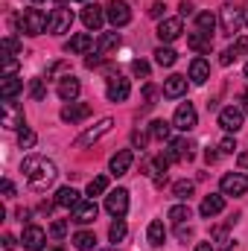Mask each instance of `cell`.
Segmentation results:
<instances>
[{
  "label": "cell",
  "instance_id": "cell-1",
  "mask_svg": "<svg viewBox=\"0 0 248 251\" xmlns=\"http://www.w3.org/2000/svg\"><path fill=\"white\" fill-rule=\"evenodd\" d=\"M21 173H24L26 184H29L32 190H47V187H53V181L59 178V170H56V164H53V161H47V158H41V155H29V158H24V164H21Z\"/></svg>",
  "mask_w": 248,
  "mask_h": 251
},
{
  "label": "cell",
  "instance_id": "cell-2",
  "mask_svg": "<svg viewBox=\"0 0 248 251\" xmlns=\"http://www.w3.org/2000/svg\"><path fill=\"white\" fill-rule=\"evenodd\" d=\"M18 29H21L24 35H41V32L50 29V18H47L41 9H24V15H21V21H18Z\"/></svg>",
  "mask_w": 248,
  "mask_h": 251
},
{
  "label": "cell",
  "instance_id": "cell-3",
  "mask_svg": "<svg viewBox=\"0 0 248 251\" xmlns=\"http://www.w3.org/2000/svg\"><path fill=\"white\" fill-rule=\"evenodd\" d=\"M219 24H222V32L228 38H234L240 32V26H243V9H237L234 3H225L219 9Z\"/></svg>",
  "mask_w": 248,
  "mask_h": 251
},
{
  "label": "cell",
  "instance_id": "cell-4",
  "mask_svg": "<svg viewBox=\"0 0 248 251\" xmlns=\"http://www.w3.org/2000/svg\"><path fill=\"white\" fill-rule=\"evenodd\" d=\"M111 126H114V120L111 117H102L97 126H91L88 131H82L79 137H76V149H85V146H91V143H97L99 137H105L108 131H111Z\"/></svg>",
  "mask_w": 248,
  "mask_h": 251
},
{
  "label": "cell",
  "instance_id": "cell-5",
  "mask_svg": "<svg viewBox=\"0 0 248 251\" xmlns=\"http://www.w3.org/2000/svg\"><path fill=\"white\" fill-rule=\"evenodd\" d=\"M105 210H108L114 219H123L125 210H128V190H123V187L111 190V193L105 196Z\"/></svg>",
  "mask_w": 248,
  "mask_h": 251
},
{
  "label": "cell",
  "instance_id": "cell-6",
  "mask_svg": "<svg viewBox=\"0 0 248 251\" xmlns=\"http://www.w3.org/2000/svg\"><path fill=\"white\" fill-rule=\"evenodd\" d=\"M196 123H198V114H196L193 102H181V105L175 108V114H173V126H175L178 131H193Z\"/></svg>",
  "mask_w": 248,
  "mask_h": 251
},
{
  "label": "cell",
  "instance_id": "cell-7",
  "mask_svg": "<svg viewBox=\"0 0 248 251\" xmlns=\"http://www.w3.org/2000/svg\"><path fill=\"white\" fill-rule=\"evenodd\" d=\"M219 187H222V196H246L248 193V176L246 173H228Z\"/></svg>",
  "mask_w": 248,
  "mask_h": 251
},
{
  "label": "cell",
  "instance_id": "cell-8",
  "mask_svg": "<svg viewBox=\"0 0 248 251\" xmlns=\"http://www.w3.org/2000/svg\"><path fill=\"white\" fill-rule=\"evenodd\" d=\"M105 18H108L114 26H125V24L131 21V9H128L125 0H108V6H105Z\"/></svg>",
  "mask_w": 248,
  "mask_h": 251
},
{
  "label": "cell",
  "instance_id": "cell-9",
  "mask_svg": "<svg viewBox=\"0 0 248 251\" xmlns=\"http://www.w3.org/2000/svg\"><path fill=\"white\" fill-rule=\"evenodd\" d=\"M70 26H73V12L64 9V6H56L53 15H50V32L53 35H64V32H70Z\"/></svg>",
  "mask_w": 248,
  "mask_h": 251
},
{
  "label": "cell",
  "instance_id": "cell-10",
  "mask_svg": "<svg viewBox=\"0 0 248 251\" xmlns=\"http://www.w3.org/2000/svg\"><path fill=\"white\" fill-rule=\"evenodd\" d=\"M128 94H131L128 79H123V76H111V79H108V88H105L108 102H125V100H128Z\"/></svg>",
  "mask_w": 248,
  "mask_h": 251
},
{
  "label": "cell",
  "instance_id": "cell-11",
  "mask_svg": "<svg viewBox=\"0 0 248 251\" xmlns=\"http://www.w3.org/2000/svg\"><path fill=\"white\" fill-rule=\"evenodd\" d=\"M3 128H24V108L15 100H3Z\"/></svg>",
  "mask_w": 248,
  "mask_h": 251
},
{
  "label": "cell",
  "instance_id": "cell-12",
  "mask_svg": "<svg viewBox=\"0 0 248 251\" xmlns=\"http://www.w3.org/2000/svg\"><path fill=\"white\" fill-rule=\"evenodd\" d=\"M243 114H246L243 108L228 105V108H222V111H219V126H222L225 131H234V134H237V131L243 128Z\"/></svg>",
  "mask_w": 248,
  "mask_h": 251
},
{
  "label": "cell",
  "instance_id": "cell-13",
  "mask_svg": "<svg viewBox=\"0 0 248 251\" xmlns=\"http://www.w3.org/2000/svg\"><path fill=\"white\" fill-rule=\"evenodd\" d=\"M21 243H24L26 251H41L44 246H47V234H44V228H38V225H26Z\"/></svg>",
  "mask_w": 248,
  "mask_h": 251
},
{
  "label": "cell",
  "instance_id": "cell-14",
  "mask_svg": "<svg viewBox=\"0 0 248 251\" xmlns=\"http://www.w3.org/2000/svg\"><path fill=\"white\" fill-rule=\"evenodd\" d=\"M82 24H85L88 29L99 32V29H102V24H105V9H102V6H97V3H88V6L82 9Z\"/></svg>",
  "mask_w": 248,
  "mask_h": 251
},
{
  "label": "cell",
  "instance_id": "cell-15",
  "mask_svg": "<svg viewBox=\"0 0 248 251\" xmlns=\"http://www.w3.org/2000/svg\"><path fill=\"white\" fill-rule=\"evenodd\" d=\"M181 32H184V24H181V18H164V21L158 24V38H161L164 44L175 41Z\"/></svg>",
  "mask_w": 248,
  "mask_h": 251
},
{
  "label": "cell",
  "instance_id": "cell-16",
  "mask_svg": "<svg viewBox=\"0 0 248 251\" xmlns=\"http://www.w3.org/2000/svg\"><path fill=\"white\" fill-rule=\"evenodd\" d=\"M222 210H225V196H222V193H210V196H204L201 204H198V213H201L204 219H213V216H219Z\"/></svg>",
  "mask_w": 248,
  "mask_h": 251
},
{
  "label": "cell",
  "instance_id": "cell-17",
  "mask_svg": "<svg viewBox=\"0 0 248 251\" xmlns=\"http://www.w3.org/2000/svg\"><path fill=\"white\" fill-rule=\"evenodd\" d=\"M97 213H99L97 201H94V199H82V201L73 207V222H79V225H91V222L97 219Z\"/></svg>",
  "mask_w": 248,
  "mask_h": 251
},
{
  "label": "cell",
  "instance_id": "cell-18",
  "mask_svg": "<svg viewBox=\"0 0 248 251\" xmlns=\"http://www.w3.org/2000/svg\"><path fill=\"white\" fill-rule=\"evenodd\" d=\"M79 91H82V85H79V79L76 76H62L59 79V85H56V94H59V100L64 102H76V97H79Z\"/></svg>",
  "mask_w": 248,
  "mask_h": 251
},
{
  "label": "cell",
  "instance_id": "cell-19",
  "mask_svg": "<svg viewBox=\"0 0 248 251\" xmlns=\"http://www.w3.org/2000/svg\"><path fill=\"white\" fill-rule=\"evenodd\" d=\"M131 161H134V152H131V149H120V152L108 161V173H111L114 178H120V176H125V173L131 170Z\"/></svg>",
  "mask_w": 248,
  "mask_h": 251
},
{
  "label": "cell",
  "instance_id": "cell-20",
  "mask_svg": "<svg viewBox=\"0 0 248 251\" xmlns=\"http://www.w3.org/2000/svg\"><path fill=\"white\" fill-rule=\"evenodd\" d=\"M91 117V105L88 102H67L62 108V120L64 123H82V120H88Z\"/></svg>",
  "mask_w": 248,
  "mask_h": 251
},
{
  "label": "cell",
  "instance_id": "cell-21",
  "mask_svg": "<svg viewBox=\"0 0 248 251\" xmlns=\"http://www.w3.org/2000/svg\"><path fill=\"white\" fill-rule=\"evenodd\" d=\"M167 170H170V155H155L152 161H146V173L152 176V181L155 184H164V178H167Z\"/></svg>",
  "mask_w": 248,
  "mask_h": 251
},
{
  "label": "cell",
  "instance_id": "cell-22",
  "mask_svg": "<svg viewBox=\"0 0 248 251\" xmlns=\"http://www.w3.org/2000/svg\"><path fill=\"white\" fill-rule=\"evenodd\" d=\"M94 44H97V41H94V35H91V32H76V35H70V41L64 44V50L79 56V53H88Z\"/></svg>",
  "mask_w": 248,
  "mask_h": 251
},
{
  "label": "cell",
  "instance_id": "cell-23",
  "mask_svg": "<svg viewBox=\"0 0 248 251\" xmlns=\"http://www.w3.org/2000/svg\"><path fill=\"white\" fill-rule=\"evenodd\" d=\"M246 53H248V35H243V38H237L228 50H222L219 64H225V67H228L231 62H237V59H240V56H246Z\"/></svg>",
  "mask_w": 248,
  "mask_h": 251
},
{
  "label": "cell",
  "instance_id": "cell-24",
  "mask_svg": "<svg viewBox=\"0 0 248 251\" xmlns=\"http://www.w3.org/2000/svg\"><path fill=\"white\" fill-rule=\"evenodd\" d=\"M193 143L184 140V137H178V140H173L170 143V149H167V155H170V161H190L193 158Z\"/></svg>",
  "mask_w": 248,
  "mask_h": 251
},
{
  "label": "cell",
  "instance_id": "cell-25",
  "mask_svg": "<svg viewBox=\"0 0 248 251\" xmlns=\"http://www.w3.org/2000/svg\"><path fill=\"white\" fill-rule=\"evenodd\" d=\"M120 47V32H102L99 38H97V44H94V53L97 56H108L111 50H117Z\"/></svg>",
  "mask_w": 248,
  "mask_h": 251
},
{
  "label": "cell",
  "instance_id": "cell-26",
  "mask_svg": "<svg viewBox=\"0 0 248 251\" xmlns=\"http://www.w3.org/2000/svg\"><path fill=\"white\" fill-rule=\"evenodd\" d=\"M187 94V76H170L167 82H164V97L167 100H178V97H184Z\"/></svg>",
  "mask_w": 248,
  "mask_h": 251
},
{
  "label": "cell",
  "instance_id": "cell-27",
  "mask_svg": "<svg viewBox=\"0 0 248 251\" xmlns=\"http://www.w3.org/2000/svg\"><path fill=\"white\" fill-rule=\"evenodd\" d=\"M187 44H190V50H196V53H210V47H213V35L196 29V32L187 35Z\"/></svg>",
  "mask_w": 248,
  "mask_h": 251
},
{
  "label": "cell",
  "instance_id": "cell-28",
  "mask_svg": "<svg viewBox=\"0 0 248 251\" xmlns=\"http://www.w3.org/2000/svg\"><path fill=\"white\" fill-rule=\"evenodd\" d=\"M207 79H210V64L204 59H193L190 62V82L193 85H204Z\"/></svg>",
  "mask_w": 248,
  "mask_h": 251
},
{
  "label": "cell",
  "instance_id": "cell-29",
  "mask_svg": "<svg viewBox=\"0 0 248 251\" xmlns=\"http://www.w3.org/2000/svg\"><path fill=\"white\" fill-rule=\"evenodd\" d=\"M79 201H82V193H79L76 187H62L59 193H56V204H59V207H67V210H73Z\"/></svg>",
  "mask_w": 248,
  "mask_h": 251
},
{
  "label": "cell",
  "instance_id": "cell-30",
  "mask_svg": "<svg viewBox=\"0 0 248 251\" xmlns=\"http://www.w3.org/2000/svg\"><path fill=\"white\" fill-rule=\"evenodd\" d=\"M146 240H149V246H164V240H167V228H164V222L161 219H155V222H149V231H146Z\"/></svg>",
  "mask_w": 248,
  "mask_h": 251
},
{
  "label": "cell",
  "instance_id": "cell-31",
  "mask_svg": "<svg viewBox=\"0 0 248 251\" xmlns=\"http://www.w3.org/2000/svg\"><path fill=\"white\" fill-rule=\"evenodd\" d=\"M73 246L79 251H94L97 249V234H91V231H76V234H73Z\"/></svg>",
  "mask_w": 248,
  "mask_h": 251
},
{
  "label": "cell",
  "instance_id": "cell-32",
  "mask_svg": "<svg viewBox=\"0 0 248 251\" xmlns=\"http://www.w3.org/2000/svg\"><path fill=\"white\" fill-rule=\"evenodd\" d=\"M21 91H24V82H21L18 76H9V79H3V88H0L3 100H15Z\"/></svg>",
  "mask_w": 248,
  "mask_h": 251
},
{
  "label": "cell",
  "instance_id": "cell-33",
  "mask_svg": "<svg viewBox=\"0 0 248 251\" xmlns=\"http://www.w3.org/2000/svg\"><path fill=\"white\" fill-rule=\"evenodd\" d=\"M196 29L213 35V29H216V18H213L210 12H198V15H196Z\"/></svg>",
  "mask_w": 248,
  "mask_h": 251
},
{
  "label": "cell",
  "instance_id": "cell-34",
  "mask_svg": "<svg viewBox=\"0 0 248 251\" xmlns=\"http://www.w3.org/2000/svg\"><path fill=\"white\" fill-rule=\"evenodd\" d=\"M175 59H178V53H175L173 47H164V44H161V47L155 50V62L161 64V67H173Z\"/></svg>",
  "mask_w": 248,
  "mask_h": 251
},
{
  "label": "cell",
  "instance_id": "cell-35",
  "mask_svg": "<svg viewBox=\"0 0 248 251\" xmlns=\"http://www.w3.org/2000/svg\"><path fill=\"white\" fill-rule=\"evenodd\" d=\"M125 234H128L125 222H123V219H114V222H111V228H108V240H111V243H123Z\"/></svg>",
  "mask_w": 248,
  "mask_h": 251
},
{
  "label": "cell",
  "instance_id": "cell-36",
  "mask_svg": "<svg viewBox=\"0 0 248 251\" xmlns=\"http://www.w3.org/2000/svg\"><path fill=\"white\" fill-rule=\"evenodd\" d=\"M108 190V176H97V178H91V184H88V196L94 199V196H102Z\"/></svg>",
  "mask_w": 248,
  "mask_h": 251
},
{
  "label": "cell",
  "instance_id": "cell-37",
  "mask_svg": "<svg viewBox=\"0 0 248 251\" xmlns=\"http://www.w3.org/2000/svg\"><path fill=\"white\" fill-rule=\"evenodd\" d=\"M167 216H170L175 225H181V222H187V219H190V207H187V204H173Z\"/></svg>",
  "mask_w": 248,
  "mask_h": 251
},
{
  "label": "cell",
  "instance_id": "cell-38",
  "mask_svg": "<svg viewBox=\"0 0 248 251\" xmlns=\"http://www.w3.org/2000/svg\"><path fill=\"white\" fill-rule=\"evenodd\" d=\"M170 128H173V126L167 123V120H155L149 131H152V137H155V140H167V137H170Z\"/></svg>",
  "mask_w": 248,
  "mask_h": 251
},
{
  "label": "cell",
  "instance_id": "cell-39",
  "mask_svg": "<svg viewBox=\"0 0 248 251\" xmlns=\"http://www.w3.org/2000/svg\"><path fill=\"white\" fill-rule=\"evenodd\" d=\"M173 196L181 199V201H187V199L193 196V181H175V184H173Z\"/></svg>",
  "mask_w": 248,
  "mask_h": 251
},
{
  "label": "cell",
  "instance_id": "cell-40",
  "mask_svg": "<svg viewBox=\"0 0 248 251\" xmlns=\"http://www.w3.org/2000/svg\"><path fill=\"white\" fill-rule=\"evenodd\" d=\"M44 82H47V79H41V76H35V79L29 82V97H32V100H44V94H47Z\"/></svg>",
  "mask_w": 248,
  "mask_h": 251
},
{
  "label": "cell",
  "instance_id": "cell-41",
  "mask_svg": "<svg viewBox=\"0 0 248 251\" xmlns=\"http://www.w3.org/2000/svg\"><path fill=\"white\" fill-rule=\"evenodd\" d=\"M35 140H38V137H35L32 128H21V134H18V146H21V149H32Z\"/></svg>",
  "mask_w": 248,
  "mask_h": 251
},
{
  "label": "cell",
  "instance_id": "cell-42",
  "mask_svg": "<svg viewBox=\"0 0 248 251\" xmlns=\"http://www.w3.org/2000/svg\"><path fill=\"white\" fill-rule=\"evenodd\" d=\"M231 246H234V240H231L225 231H216V246H213V249L216 251H231Z\"/></svg>",
  "mask_w": 248,
  "mask_h": 251
},
{
  "label": "cell",
  "instance_id": "cell-43",
  "mask_svg": "<svg viewBox=\"0 0 248 251\" xmlns=\"http://www.w3.org/2000/svg\"><path fill=\"white\" fill-rule=\"evenodd\" d=\"M18 67H21V62H18L15 56H3V73H6V79H9V76H15V73H18Z\"/></svg>",
  "mask_w": 248,
  "mask_h": 251
},
{
  "label": "cell",
  "instance_id": "cell-44",
  "mask_svg": "<svg viewBox=\"0 0 248 251\" xmlns=\"http://www.w3.org/2000/svg\"><path fill=\"white\" fill-rule=\"evenodd\" d=\"M64 234H67V222H64V219H56V222L50 225V237H53V240H62Z\"/></svg>",
  "mask_w": 248,
  "mask_h": 251
},
{
  "label": "cell",
  "instance_id": "cell-45",
  "mask_svg": "<svg viewBox=\"0 0 248 251\" xmlns=\"http://www.w3.org/2000/svg\"><path fill=\"white\" fill-rule=\"evenodd\" d=\"M216 149H219L222 155H234V149H237V140H234V137H222Z\"/></svg>",
  "mask_w": 248,
  "mask_h": 251
},
{
  "label": "cell",
  "instance_id": "cell-46",
  "mask_svg": "<svg viewBox=\"0 0 248 251\" xmlns=\"http://www.w3.org/2000/svg\"><path fill=\"white\" fill-rule=\"evenodd\" d=\"M131 73H134V76H143V79H146V76H149V64L143 62V59H134V62H131Z\"/></svg>",
  "mask_w": 248,
  "mask_h": 251
},
{
  "label": "cell",
  "instance_id": "cell-47",
  "mask_svg": "<svg viewBox=\"0 0 248 251\" xmlns=\"http://www.w3.org/2000/svg\"><path fill=\"white\" fill-rule=\"evenodd\" d=\"M15 53H21V44L15 38H3V56H15Z\"/></svg>",
  "mask_w": 248,
  "mask_h": 251
},
{
  "label": "cell",
  "instance_id": "cell-48",
  "mask_svg": "<svg viewBox=\"0 0 248 251\" xmlns=\"http://www.w3.org/2000/svg\"><path fill=\"white\" fill-rule=\"evenodd\" d=\"M164 9H167V6H164L161 0H155V3L149 6V15H152V18H161V15H164Z\"/></svg>",
  "mask_w": 248,
  "mask_h": 251
},
{
  "label": "cell",
  "instance_id": "cell-49",
  "mask_svg": "<svg viewBox=\"0 0 248 251\" xmlns=\"http://www.w3.org/2000/svg\"><path fill=\"white\" fill-rule=\"evenodd\" d=\"M131 143H134L137 149H143V146H146V134H143V131H134V134H131Z\"/></svg>",
  "mask_w": 248,
  "mask_h": 251
},
{
  "label": "cell",
  "instance_id": "cell-50",
  "mask_svg": "<svg viewBox=\"0 0 248 251\" xmlns=\"http://www.w3.org/2000/svg\"><path fill=\"white\" fill-rule=\"evenodd\" d=\"M143 100H146V108H149V105H152V100H155V88H152V85H146V88H143Z\"/></svg>",
  "mask_w": 248,
  "mask_h": 251
},
{
  "label": "cell",
  "instance_id": "cell-51",
  "mask_svg": "<svg viewBox=\"0 0 248 251\" xmlns=\"http://www.w3.org/2000/svg\"><path fill=\"white\" fill-rule=\"evenodd\" d=\"M15 246H18V240H15L12 234H3V249H6V251H12Z\"/></svg>",
  "mask_w": 248,
  "mask_h": 251
},
{
  "label": "cell",
  "instance_id": "cell-52",
  "mask_svg": "<svg viewBox=\"0 0 248 251\" xmlns=\"http://www.w3.org/2000/svg\"><path fill=\"white\" fill-rule=\"evenodd\" d=\"M3 196H6V199H12V196H15V184H12L9 178H3Z\"/></svg>",
  "mask_w": 248,
  "mask_h": 251
},
{
  "label": "cell",
  "instance_id": "cell-53",
  "mask_svg": "<svg viewBox=\"0 0 248 251\" xmlns=\"http://www.w3.org/2000/svg\"><path fill=\"white\" fill-rule=\"evenodd\" d=\"M175 234H178V240H187V237H190V234H193V231H190V225H184V222H181V225H178V231H175Z\"/></svg>",
  "mask_w": 248,
  "mask_h": 251
},
{
  "label": "cell",
  "instance_id": "cell-54",
  "mask_svg": "<svg viewBox=\"0 0 248 251\" xmlns=\"http://www.w3.org/2000/svg\"><path fill=\"white\" fill-rule=\"evenodd\" d=\"M204 161H207V164H216V161H219V152H216V149H207V152H204Z\"/></svg>",
  "mask_w": 248,
  "mask_h": 251
},
{
  "label": "cell",
  "instance_id": "cell-55",
  "mask_svg": "<svg viewBox=\"0 0 248 251\" xmlns=\"http://www.w3.org/2000/svg\"><path fill=\"white\" fill-rule=\"evenodd\" d=\"M178 9H181V15H190V12H193V3H190V0H181Z\"/></svg>",
  "mask_w": 248,
  "mask_h": 251
},
{
  "label": "cell",
  "instance_id": "cell-56",
  "mask_svg": "<svg viewBox=\"0 0 248 251\" xmlns=\"http://www.w3.org/2000/svg\"><path fill=\"white\" fill-rule=\"evenodd\" d=\"M237 164H240L243 170H248V152H240V158H237Z\"/></svg>",
  "mask_w": 248,
  "mask_h": 251
},
{
  "label": "cell",
  "instance_id": "cell-57",
  "mask_svg": "<svg viewBox=\"0 0 248 251\" xmlns=\"http://www.w3.org/2000/svg\"><path fill=\"white\" fill-rule=\"evenodd\" d=\"M196 251H216V249H213V243H198Z\"/></svg>",
  "mask_w": 248,
  "mask_h": 251
},
{
  "label": "cell",
  "instance_id": "cell-58",
  "mask_svg": "<svg viewBox=\"0 0 248 251\" xmlns=\"http://www.w3.org/2000/svg\"><path fill=\"white\" fill-rule=\"evenodd\" d=\"M240 102H243V111H246V114H248V91H246V94H243V97H240Z\"/></svg>",
  "mask_w": 248,
  "mask_h": 251
},
{
  "label": "cell",
  "instance_id": "cell-59",
  "mask_svg": "<svg viewBox=\"0 0 248 251\" xmlns=\"http://www.w3.org/2000/svg\"><path fill=\"white\" fill-rule=\"evenodd\" d=\"M243 24H246V26H248V3H246V6H243Z\"/></svg>",
  "mask_w": 248,
  "mask_h": 251
},
{
  "label": "cell",
  "instance_id": "cell-60",
  "mask_svg": "<svg viewBox=\"0 0 248 251\" xmlns=\"http://www.w3.org/2000/svg\"><path fill=\"white\" fill-rule=\"evenodd\" d=\"M50 251H64V249H62V246H53V249H50Z\"/></svg>",
  "mask_w": 248,
  "mask_h": 251
},
{
  "label": "cell",
  "instance_id": "cell-61",
  "mask_svg": "<svg viewBox=\"0 0 248 251\" xmlns=\"http://www.w3.org/2000/svg\"><path fill=\"white\" fill-rule=\"evenodd\" d=\"M70 3H88V0H70Z\"/></svg>",
  "mask_w": 248,
  "mask_h": 251
},
{
  "label": "cell",
  "instance_id": "cell-62",
  "mask_svg": "<svg viewBox=\"0 0 248 251\" xmlns=\"http://www.w3.org/2000/svg\"><path fill=\"white\" fill-rule=\"evenodd\" d=\"M246 79H248V62H246Z\"/></svg>",
  "mask_w": 248,
  "mask_h": 251
},
{
  "label": "cell",
  "instance_id": "cell-63",
  "mask_svg": "<svg viewBox=\"0 0 248 251\" xmlns=\"http://www.w3.org/2000/svg\"><path fill=\"white\" fill-rule=\"evenodd\" d=\"M32 3H41V0H32Z\"/></svg>",
  "mask_w": 248,
  "mask_h": 251
}]
</instances>
